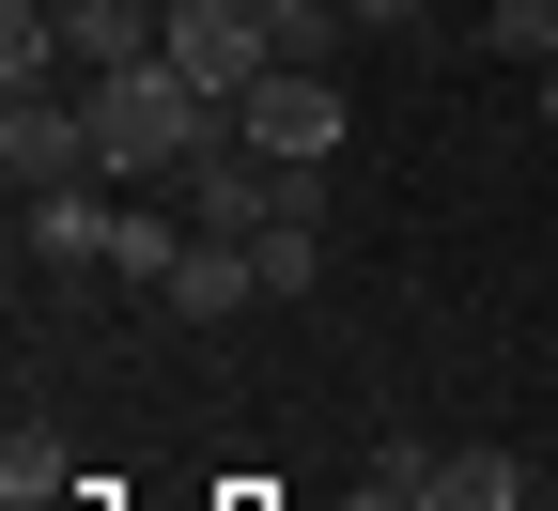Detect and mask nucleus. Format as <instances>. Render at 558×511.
Listing matches in <instances>:
<instances>
[{
  "instance_id": "f257e3e1",
  "label": "nucleus",
  "mask_w": 558,
  "mask_h": 511,
  "mask_svg": "<svg viewBox=\"0 0 558 511\" xmlns=\"http://www.w3.org/2000/svg\"><path fill=\"white\" fill-rule=\"evenodd\" d=\"M78 109H94V186H186V156L233 124L171 47H156V62H109V78H78Z\"/></svg>"
},
{
  "instance_id": "f03ea898",
  "label": "nucleus",
  "mask_w": 558,
  "mask_h": 511,
  "mask_svg": "<svg viewBox=\"0 0 558 511\" xmlns=\"http://www.w3.org/2000/svg\"><path fill=\"white\" fill-rule=\"evenodd\" d=\"M233 139H264V156H341V78H326V62H264V78L233 94Z\"/></svg>"
},
{
  "instance_id": "7ed1b4c3",
  "label": "nucleus",
  "mask_w": 558,
  "mask_h": 511,
  "mask_svg": "<svg viewBox=\"0 0 558 511\" xmlns=\"http://www.w3.org/2000/svg\"><path fill=\"white\" fill-rule=\"evenodd\" d=\"M0 171H16V202L94 186V109L78 94H0Z\"/></svg>"
},
{
  "instance_id": "20e7f679",
  "label": "nucleus",
  "mask_w": 558,
  "mask_h": 511,
  "mask_svg": "<svg viewBox=\"0 0 558 511\" xmlns=\"http://www.w3.org/2000/svg\"><path fill=\"white\" fill-rule=\"evenodd\" d=\"M171 62H186V78L233 109L264 62H279V32H264V0H171Z\"/></svg>"
},
{
  "instance_id": "39448f33",
  "label": "nucleus",
  "mask_w": 558,
  "mask_h": 511,
  "mask_svg": "<svg viewBox=\"0 0 558 511\" xmlns=\"http://www.w3.org/2000/svg\"><path fill=\"white\" fill-rule=\"evenodd\" d=\"M156 311H171V326H233V311H264V264H248L233 233H186L171 279H156Z\"/></svg>"
},
{
  "instance_id": "423d86ee",
  "label": "nucleus",
  "mask_w": 558,
  "mask_h": 511,
  "mask_svg": "<svg viewBox=\"0 0 558 511\" xmlns=\"http://www.w3.org/2000/svg\"><path fill=\"white\" fill-rule=\"evenodd\" d=\"M16 233H32V264H109L124 202H109V186H47V202H16Z\"/></svg>"
},
{
  "instance_id": "0eeeda50",
  "label": "nucleus",
  "mask_w": 558,
  "mask_h": 511,
  "mask_svg": "<svg viewBox=\"0 0 558 511\" xmlns=\"http://www.w3.org/2000/svg\"><path fill=\"white\" fill-rule=\"evenodd\" d=\"M62 496H78V450H62L47 418H16L0 434V511H62Z\"/></svg>"
},
{
  "instance_id": "6e6552de",
  "label": "nucleus",
  "mask_w": 558,
  "mask_h": 511,
  "mask_svg": "<svg viewBox=\"0 0 558 511\" xmlns=\"http://www.w3.org/2000/svg\"><path fill=\"white\" fill-rule=\"evenodd\" d=\"M373 496H388V511H450V450L388 434V450H373Z\"/></svg>"
},
{
  "instance_id": "1a4fd4ad",
  "label": "nucleus",
  "mask_w": 558,
  "mask_h": 511,
  "mask_svg": "<svg viewBox=\"0 0 558 511\" xmlns=\"http://www.w3.org/2000/svg\"><path fill=\"white\" fill-rule=\"evenodd\" d=\"M481 47L497 62H558V0H481Z\"/></svg>"
},
{
  "instance_id": "9d476101",
  "label": "nucleus",
  "mask_w": 558,
  "mask_h": 511,
  "mask_svg": "<svg viewBox=\"0 0 558 511\" xmlns=\"http://www.w3.org/2000/svg\"><path fill=\"white\" fill-rule=\"evenodd\" d=\"M171 248H186V233H171V217H156V202H124V233H109V264L140 279V295H156V279H171Z\"/></svg>"
},
{
  "instance_id": "9b49d317",
  "label": "nucleus",
  "mask_w": 558,
  "mask_h": 511,
  "mask_svg": "<svg viewBox=\"0 0 558 511\" xmlns=\"http://www.w3.org/2000/svg\"><path fill=\"white\" fill-rule=\"evenodd\" d=\"M264 32H279V62H326L357 16H341V0H264Z\"/></svg>"
},
{
  "instance_id": "f8f14e48",
  "label": "nucleus",
  "mask_w": 558,
  "mask_h": 511,
  "mask_svg": "<svg viewBox=\"0 0 558 511\" xmlns=\"http://www.w3.org/2000/svg\"><path fill=\"white\" fill-rule=\"evenodd\" d=\"M248 264H264V295H279V311H295V295H311V279H326V233H248Z\"/></svg>"
},
{
  "instance_id": "ddd939ff",
  "label": "nucleus",
  "mask_w": 558,
  "mask_h": 511,
  "mask_svg": "<svg viewBox=\"0 0 558 511\" xmlns=\"http://www.w3.org/2000/svg\"><path fill=\"white\" fill-rule=\"evenodd\" d=\"M341 16H357V32H388V47H403L418 16H435V0H341Z\"/></svg>"
},
{
  "instance_id": "4468645a",
  "label": "nucleus",
  "mask_w": 558,
  "mask_h": 511,
  "mask_svg": "<svg viewBox=\"0 0 558 511\" xmlns=\"http://www.w3.org/2000/svg\"><path fill=\"white\" fill-rule=\"evenodd\" d=\"M527 109H543V124H558V62H527Z\"/></svg>"
}]
</instances>
